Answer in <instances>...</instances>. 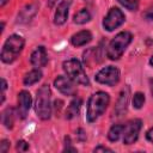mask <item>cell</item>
<instances>
[{"label": "cell", "mask_w": 153, "mask_h": 153, "mask_svg": "<svg viewBox=\"0 0 153 153\" xmlns=\"http://www.w3.org/2000/svg\"><path fill=\"white\" fill-rule=\"evenodd\" d=\"M81 104H82V100H81L80 98H78V97L74 98V99L69 103V105H68V108H67V110H66V118H67V120H71V118L78 116L79 110H80V108H81Z\"/></svg>", "instance_id": "obj_16"}, {"label": "cell", "mask_w": 153, "mask_h": 153, "mask_svg": "<svg viewBox=\"0 0 153 153\" xmlns=\"http://www.w3.org/2000/svg\"><path fill=\"white\" fill-rule=\"evenodd\" d=\"M76 135L79 136V140H80V141H84V140L86 139V134L84 133L82 129H78V130H76Z\"/></svg>", "instance_id": "obj_28"}, {"label": "cell", "mask_w": 153, "mask_h": 153, "mask_svg": "<svg viewBox=\"0 0 153 153\" xmlns=\"http://www.w3.org/2000/svg\"><path fill=\"white\" fill-rule=\"evenodd\" d=\"M90 19H91V13L86 8H81L73 17V20L75 24H85V23L90 22Z\"/></svg>", "instance_id": "obj_20"}, {"label": "cell", "mask_w": 153, "mask_h": 153, "mask_svg": "<svg viewBox=\"0 0 153 153\" xmlns=\"http://www.w3.org/2000/svg\"><path fill=\"white\" fill-rule=\"evenodd\" d=\"M110 103V96L104 91H98L93 93L87 103V111H86V118L90 123L94 122L103 112L106 110L108 105Z\"/></svg>", "instance_id": "obj_1"}, {"label": "cell", "mask_w": 153, "mask_h": 153, "mask_svg": "<svg viewBox=\"0 0 153 153\" xmlns=\"http://www.w3.org/2000/svg\"><path fill=\"white\" fill-rule=\"evenodd\" d=\"M91 39H92V33L88 30H81L71 37V43L74 47H82L86 45L88 42H91Z\"/></svg>", "instance_id": "obj_14"}, {"label": "cell", "mask_w": 153, "mask_h": 153, "mask_svg": "<svg viewBox=\"0 0 153 153\" xmlns=\"http://www.w3.org/2000/svg\"><path fill=\"white\" fill-rule=\"evenodd\" d=\"M118 2L129 11H136L140 5V0H118Z\"/></svg>", "instance_id": "obj_21"}, {"label": "cell", "mask_w": 153, "mask_h": 153, "mask_svg": "<svg viewBox=\"0 0 153 153\" xmlns=\"http://www.w3.org/2000/svg\"><path fill=\"white\" fill-rule=\"evenodd\" d=\"M133 39V36L130 32L128 31H122L120 33H117L109 43L108 49H106V56L110 60H118L124 50L127 49V47L130 44Z\"/></svg>", "instance_id": "obj_4"}, {"label": "cell", "mask_w": 153, "mask_h": 153, "mask_svg": "<svg viewBox=\"0 0 153 153\" xmlns=\"http://www.w3.org/2000/svg\"><path fill=\"white\" fill-rule=\"evenodd\" d=\"M8 148H10V141L8 140H2L1 143H0V152L5 153V152L8 151Z\"/></svg>", "instance_id": "obj_25"}, {"label": "cell", "mask_w": 153, "mask_h": 153, "mask_svg": "<svg viewBox=\"0 0 153 153\" xmlns=\"http://www.w3.org/2000/svg\"><path fill=\"white\" fill-rule=\"evenodd\" d=\"M32 104L31 94L27 91H20L18 94V116L25 118Z\"/></svg>", "instance_id": "obj_10"}, {"label": "cell", "mask_w": 153, "mask_h": 153, "mask_svg": "<svg viewBox=\"0 0 153 153\" xmlns=\"http://www.w3.org/2000/svg\"><path fill=\"white\" fill-rule=\"evenodd\" d=\"M96 81L99 84H104L108 86H114L120 80V71L118 68L114 66H108L105 68H102L94 76Z\"/></svg>", "instance_id": "obj_7"}, {"label": "cell", "mask_w": 153, "mask_h": 153, "mask_svg": "<svg viewBox=\"0 0 153 153\" xmlns=\"http://www.w3.org/2000/svg\"><path fill=\"white\" fill-rule=\"evenodd\" d=\"M36 11H37V5L35 4H31L26 7H24L20 12V14L18 16V22L20 23H26L29 20H31V18L36 14Z\"/></svg>", "instance_id": "obj_15"}, {"label": "cell", "mask_w": 153, "mask_h": 153, "mask_svg": "<svg viewBox=\"0 0 153 153\" xmlns=\"http://www.w3.org/2000/svg\"><path fill=\"white\" fill-rule=\"evenodd\" d=\"M42 72L37 68V69H32V71H30L25 76H24V80H23V82H24V85H26V86H31V85H33V84H36V82H38L41 79H42Z\"/></svg>", "instance_id": "obj_17"}, {"label": "cell", "mask_w": 153, "mask_h": 153, "mask_svg": "<svg viewBox=\"0 0 153 153\" xmlns=\"http://www.w3.org/2000/svg\"><path fill=\"white\" fill-rule=\"evenodd\" d=\"M50 97H51V91H50L49 85L47 84L42 85L39 90L37 91L36 102H35V111H36V115L43 121L49 120L51 116Z\"/></svg>", "instance_id": "obj_3"}, {"label": "cell", "mask_w": 153, "mask_h": 153, "mask_svg": "<svg viewBox=\"0 0 153 153\" xmlns=\"http://www.w3.org/2000/svg\"><path fill=\"white\" fill-rule=\"evenodd\" d=\"M123 129L124 124H114L108 131V139L112 142L117 141L121 137V135H123Z\"/></svg>", "instance_id": "obj_19"}, {"label": "cell", "mask_w": 153, "mask_h": 153, "mask_svg": "<svg viewBox=\"0 0 153 153\" xmlns=\"http://www.w3.org/2000/svg\"><path fill=\"white\" fill-rule=\"evenodd\" d=\"M7 1H8V0H0V6H1V7L5 6V4H6Z\"/></svg>", "instance_id": "obj_32"}, {"label": "cell", "mask_w": 153, "mask_h": 153, "mask_svg": "<svg viewBox=\"0 0 153 153\" xmlns=\"http://www.w3.org/2000/svg\"><path fill=\"white\" fill-rule=\"evenodd\" d=\"M124 13L117 8V7H111L108 12V14L104 17L103 20V26L106 31H114L118 26H121L124 23Z\"/></svg>", "instance_id": "obj_6"}, {"label": "cell", "mask_w": 153, "mask_h": 153, "mask_svg": "<svg viewBox=\"0 0 153 153\" xmlns=\"http://www.w3.org/2000/svg\"><path fill=\"white\" fill-rule=\"evenodd\" d=\"M6 88H7V82H6V80L5 79H1V103H4V100H5V91H6Z\"/></svg>", "instance_id": "obj_26"}, {"label": "cell", "mask_w": 153, "mask_h": 153, "mask_svg": "<svg viewBox=\"0 0 153 153\" xmlns=\"http://www.w3.org/2000/svg\"><path fill=\"white\" fill-rule=\"evenodd\" d=\"M142 17H143V19L147 20V22H153V6H152V7H148V8L143 12Z\"/></svg>", "instance_id": "obj_23"}, {"label": "cell", "mask_w": 153, "mask_h": 153, "mask_svg": "<svg viewBox=\"0 0 153 153\" xmlns=\"http://www.w3.org/2000/svg\"><path fill=\"white\" fill-rule=\"evenodd\" d=\"M146 137H147V140L148 141H151L152 143H153V127L147 131V134H146Z\"/></svg>", "instance_id": "obj_29"}, {"label": "cell", "mask_w": 153, "mask_h": 153, "mask_svg": "<svg viewBox=\"0 0 153 153\" xmlns=\"http://www.w3.org/2000/svg\"><path fill=\"white\" fill-rule=\"evenodd\" d=\"M54 86L65 96H74L76 93V88L74 85V81L69 76L59 75L54 80Z\"/></svg>", "instance_id": "obj_9"}, {"label": "cell", "mask_w": 153, "mask_h": 153, "mask_svg": "<svg viewBox=\"0 0 153 153\" xmlns=\"http://www.w3.org/2000/svg\"><path fill=\"white\" fill-rule=\"evenodd\" d=\"M129 93H130V88L129 86H126L122 88L120 97L117 99L116 106H115V114L117 117H121L122 115H124L127 112V106H128V100H129Z\"/></svg>", "instance_id": "obj_12"}, {"label": "cell", "mask_w": 153, "mask_h": 153, "mask_svg": "<svg viewBox=\"0 0 153 153\" xmlns=\"http://www.w3.org/2000/svg\"><path fill=\"white\" fill-rule=\"evenodd\" d=\"M141 126H142V122L139 118H134L124 124V129H123V143L124 145H131L137 140Z\"/></svg>", "instance_id": "obj_8"}, {"label": "cell", "mask_w": 153, "mask_h": 153, "mask_svg": "<svg viewBox=\"0 0 153 153\" xmlns=\"http://www.w3.org/2000/svg\"><path fill=\"white\" fill-rule=\"evenodd\" d=\"M145 104V94L142 92H136L133 97V106L135 109H141Z\"/></svg>", "instance_id": "obj_22"}, {"label": "cell", "mask_w": 153, "mask_h": 153, "mask_svg": "<svg viewBox=\"0 0 153 153\" xmlns=\"http://www.w3.org/2000/svg\"><path fill=\"white\" fill-rule=\"evenodd\" d=\"M71 4H72L71 0H62L57 5V8H56L55 16H54L55 25H63L66 23L67 18H68V12H69Z\"/></svg>", "instance_id": "obj_11"}, {"label": "cell", "mask_w": 153, "mask_h": 153, "mask_svg": "<svg viewBox=\"0 0 153 153\" xmlns=\"http://www.w3.org/2000/svg\"><path fill=\"white\" fill-rule=\"evenodd\" d=\"M149 85H151V93H152V97H153V79L149 80Z\"/></svg>", "instance_id": "obj_31"}, {"label": "cell", "mask_w": 153, "mask_h": 153, "mask_svg": "<svg viewBox=\"0 0 153 153\" xmlns=\"http://www.w3.org/2000/svg\"><path fill=\"white\" fill-rule=\"evenodd\" d=\"M62 68L67 74V76H69L74 82L84 86H90V80L84 71V67L76 59H69L63 61Z\"/></svg>", "instance_id": "obj_5"}, {"label": "cell", "mask_w": 153, "mask_h": 153, "mask_svg": "<svg viewBox=\"0 0 153 153\" xmlns=\"http://www.w3.org/2000/svg\"><path fill=\"white\" fill-rule=\"evenodd\" d=\"M27 148H29V143H27L26 141L20 140V141H18V142H17V149H18V151L24 152V151H26Z\"/></svg>", "instance_id": "obj_24"}, {"label": "cell", "mask_w": 153, "mask_h": 153, "mask_svg": "<svg viewBox=\"0 0 153 153\" xmlns=\"http://www.w3.org/2000/svg\"><path fill=\"white\" fill-rule=\"evenodd\" d=\"M14 116H16V112H14V109L13 108H7L4 112H2V123L6 128L11 129L13 127V123H14Z\"/></svg>", "instance_id": "obj_18"}, {"label": "cell", "mask_w": 153, "mask_h": 153, "mask_svg": "<svg viewBox=\"0 0 153 153\" xmlns=\"http://www.w3.org/2000/svg\"><path fill=\"white\" fill-rule=\"evenodd\" d=\"M56 2H57V0H48V2H47V4H48V6H49V7H53Z\"/></svg>", "instance_id": "obj_30"}, {"label": "cell", "mask_w": 153, "mask_h": 153, "mask_svg": "<svg viewBox=\"0 0 153 153\" xmlns=\"http://www.w3.org/2000/svg\"><path fill=\"white\" fill-rule=\"evenodd\" d=\"M149 65L153 67V56H152V57H151V60H149Z\"/></svg>", "instance_id": "obj_33"}, {"label": "cell", "mask_w": 153, "mask_h": 153, "mask_svg": "<svg viewBox=\"0 0 153 153\" xmlns=\"http://www.w3.org/2000/svg\"><path fill=\"white\" fill-rule=\"evenodd\" d=\"M94 152H112L111 148H108V147H104V146H98L93 149Z\"/></svg>", "instance_id": "obj_27"}, {"label": "cell", "mask_w": 153, "mask_h": 153, "mask_svg": "<svg viewBox=\"0 0 153 153\" xmlns=\"http://www.w3.org/2000/svg\"><path fill=\"white\" fill-rule=\"evenodd\" d=\"M30 62H31V65L33 67H37V68L44 67L47 65V62H48V55H47V50H45V48L43 45L37 47L32 51V54L30 56Z\"/></svg>", "instance_id": "obj_13"}, {"label": "cell", "mask_w": 153, "mask_h": 153, "mask_svg": "<svg viewBox=\"0 0 153 153\" xmlns=\"http://www.w3.org/2000/svg\"><path fill=\"white\" fill-rule=\"evenodd\" d=\"M24 44H25V41L22 36L16 33L11 35L2 45V50L0 54L1 61L5 63H12L22 53Z\"/></svg>", "instance_id": "obj_2"}]
</instances>
